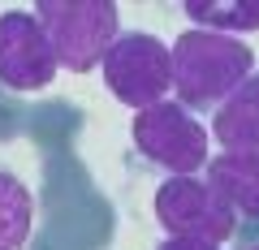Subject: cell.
<instances>
[{
  "mask_svg": "<svg viewBox=\"0 0 259 250\" xmlns=\"http://www.w3.org/2000/svg\"><path fill=\"white\" fill-rule=\"evenodd\" d=\"M156 220L168 237L225 246L238 229V212L216 194L203 177H168L156 190Z\"/></svg>",
  "mask_w": 259,
  "mask_h": 250,
  "instance_id": "cell-5",
  "label": "cell"
},
{
  "mask_svg": "<svg viewBox=\"0 0 259 250\" xmlns=\"http://www.w3.org/2000/svg\"><path fill=\"white\" fill-rule=\"evenodd\" d=\"M173 56V91L182 108H221L250 74H255V52L233 35L216 30H182L177 43H168Z\"/></svg>",
  "mask_w": 259,
  "mask_h": 250,
  "instance_id": "cell-1",
  "label": "cell"
},
{
  "mask_svg": "<svg viewBox=\"0 0 259 250\" xmlns=\"http://www.w3.org/2000/svg\"><path fill=\"white\" fill-rule=\"evenodd\" d=\"M182 13L199 22V30H216L233 39L242 30H259V0H186Z\"/></svg>",
  "mask_w": 259,
  "mask_h": 250,
  "instance_id": "cell-9",
  "label": "cell"
},
{
  "mask_svg": "<svg viewBox=\"0 0 259 250\" xmlns=\"http://www.w3.org/2000/svg\"><path fill=\"white\" fill-rule=\"evenodd\" d=\"M130 138L151 164L168 168V177H194L212 160L207 125L190 108H182L177 99H164V104H151V108L134 112Z\"/></svg>",
  "mask_w": 259,
  "mask_h": 250,
  "instance_id": "cell-3",
  "label": "cell"
},
{
  "mask_svg": "<svg viewBox=\"0 0 259 250\" xmlns=\"http://www.w3.org/2000/svg\"><path fill=\"white\" fill-rule=\"evenodd\" d=\"M203 181L242 216L259 220V151H225L203 164Z\"/></svg>",
  "mask_w": 259,
  "mask_h": 250,
  "instance_id": "cell-7",
  "label": "cell"
},
{
  "mask_svg": "<svg viewBox=\"0 0 259 250\" xmlns=\"http://www.w3.org/2000/svg\"><path fill=\"white\" fill-rule=\"evenodd\" d=\"M156 250H221V246H207V241H182V237H164Z\"/></svg>",
  "mask_w": 259,
  "mask_h": 250,
  "instance_id": "cell-11",
  "label": "cell"
},
{
  "mask_svg": "<svg viewBox=\"0 0 259 250\" xmlns=\"http://www.w3.org/2000/svg\"><path fill=\"white\" fill-rule=\"evenodd\" d=\"M56 56L44 26L26 9L0 13V82L9 91H44L56 78Z\"/></svg>",
  "mask_w": 259,
  "mask_h": 250,
  "instance_id": "cell-6",
  "label": "cell"
},
{
  "mask_svg": "<svg viewBox=\"0 0 259 250\" xmlns=\"http://www.w3.org/2000/svg\"><path fill=\"white\" fill-rule=\"evenodd\" d=\"M35 18L52 43L56 65L74 74L100 69L121 35V9L112 0H39Z\"/></svg>",
  "mask_w": 259,
  "mask_h": 250,
  "instance_id": "cell-2",
  "label": "cell"
},
{
  "mask_svg": "<svg viewBox=\"0 0 259 250\" xmlns=\"http://www.w3.org/2000/svg\"><path fill=\"white\" fill-rule=\"evenodd\" d=\"M242 250H259V241H250V246H242Z\"/></svg>",
  "mask_w": 259,
  "mask_h": 250,
  "instance_id": "cell-12",
  "label": "cell"
},
{
  "mask_svg": "<svg viewBox=\"0 0 259 250\" xmlns=\"http://www.w3.org/2000/svg\"><path fill=\"white\" fill-rule=\"evenodd\" d=\"M35 220V198L13 173L0 168V250H22Z\"/></svg>",
  "mask_w": 259,
  "mask_h": 250,
  "instance_id": "cell-10",
  "label": "cell"
},
{
  "mask_svg": "<svg viewBox=\"0 0 259 250\" xmlns=\"http://www.w3.org/2000/svg\"><path fill=\"white\" fill-rule=\"evenodd\" d=\"M104 86L112 91V99L125 108L143 112L151 104H164V95L173 91V56L160 35L147 30H130L117 35V43L104 56Z\"/></svg>",
  "mask_w": 259,
  "mask_h": 250,
  "instance_id": "cell-4",
  "label": "cell"
},
{
  "mask_svg": "<svg viewBox=\"0 0 259 250\" xmlns=\"http://www.w3.org/2000/svg\"><path fill=\"white\" fill-rule=\"evenodd\" d=\"M212 134L225 151H259V69L216 108Z\"/></svg>",
  "mask_w": 259,
  "mask_h": 250,
  "instance_id": "cell-8",
  "label": "cell"
}]
</instances>
